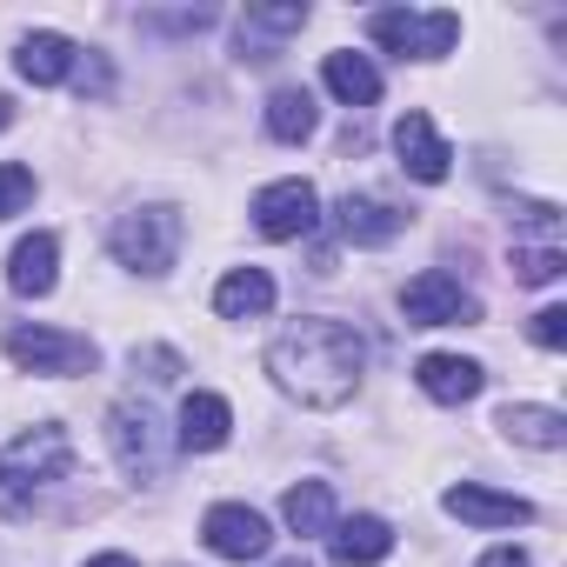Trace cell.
I'll return each mask as SVG.
<instances>
[{
  "label": "cell",
  "mask_w": 567,
  "mask_h": 567,
  "mask_svg": "<svg viewBox=\"0 0 567 567\" xmlns=\"http://www.w3.org/2000/svg\"><path fill=\"white\" fill-rule=\"evenodd\" d=\"M361 368H368V341L348 321H328V315L295 321L288 334L267 348V374L280 381V394H295L301 408H341V401H354Z\"/></svg>",
  "instance_id": "obj_1"
},
{
  "label": "cell",
  "mask_w": 567,
  "mask_h": 567,
  "mask_svg": "<svg viewBox=\"0 0 567 567\" xmlns=\"http://www.w3.org/2000/svg\"><path fill=\"white\" fill-rule=\"evenodd\" d=\"M74 474V441H68V427H54V421H41V427H28V434H14L8 447H0V514H28L54 481H68Z\"/></svg>",
  "instance_id": "obj_2"
},
{
  "label": "cell",
  "mask_w": 567,
  "mask_h": 567,
  "mask_svg": "<svg viewBox=\"0 0 567 567\" xmlns=\"http://www.w3.org/2000/svg\"><path fill=\"white\" fill-rule=\"evenodd\" d=\"M107 247L134 274H167L174 254H181V207H134V214H121Z\"/></svg>",
  "instance_id": "obj_3"
},
{
  "label": "cell",
  "mask_w": 567,
  "mask_h": 567,
  "mask_svg": "<svg viewBox=\"0 0 567 567\" xmlns=\"http://www.w3.org/2000/svg\"><path fill=\"white\" fill-rule=\"evenodd\" d=\"M401 315H408V328H467V321H481V301L461 288L454 274L427 267V274H414L401 288Z\"/></svg>",
  "instance_id": "obj_4"
},
{
  "label": "cell",
  "mask_w": 567,
  "mask_h": 567,
  "mask_svg": "<svg viewBox=\"0 0 567 567\" xmlns=\"http://www.w3.org/2000/svg\"><path fill=\"white\" fill-rule=\"evenodd\" d=\"M8 361L28 374H87L94 368V341L68 334V328H8Z\"/></svg>",
  "instance_id": "obj_5"
},
{
  "label": "cell",
  "mask_w": 567,
  "mask_h": 567,
  "mask_svg": "<svg viewBox=\"0 0 567 567\" xmlns=\"http://www.w3.org/2000/svg\"><path fill=\"white\" fill-rule=\"evenodd\" d=\"M374 41L388 48V54H414V61H441L454 41H461V14H408V8H381L374 21Z\"/></svg>",
  "instance_id": "obj_6"
},
{
  "label": "cell",
  "mask_w": 567,
  "mask_h": 567,
  "mask_svg": "<svg viewBox=\"0 0 567 567\" xmlns=\"http://www.w3.org/2000/svg\"><path fill=\"white\" fill-rule=\"evenodd\" d=\"M315 220H321V194L308 181H274L254 194V227L267 240H301V234H315Z\"/></svg>",
  "instance_id": "obj_7"
},
{
  "label": "cell",
  "mask_w": 567,
  "mask_h": 567,
  "mask_svg": "<svg viewBox=\"0 0 567 567\" xmlns=\"http://www.w3.org/2000/svg\"><path fill=\"white\" fill-rule=\"evenodd\" d=\"M200 540H207L220 560H260V554L274 547V527H267V514H254V507H240V501H220V507H207Z\"/></svg>",
  "instance_id": "obj_8"
},
{
  "label": "cell",
  "mask_w": 567,
  "mask_h": 567,
  "mask_svg": "<svg viewBox=\"0 0 567 567\" xmlns=\"http://www.w3.org/2000/svg\"><path fill=\"white\" fill-rule=\"evenodd\" d=\"M107 441H114V454H121V467H127L134 481H154V474H161V434H154V414H147V408L114 401V408H107Z\"/></svg>",
  "instance_id": "obj_9"
},
{
  "label": "cell",
  "mask_w": 567,
  "mask_h": 567,
  "mask_svg": "<svg viewBox=\"0 0 567 567\" xmlns=\"http://www.w3.org/2000/svg\"><path fill=\"white\" fill-rule=\"evenodd\" d=\"M394 154H401V167H408L414 181H427V187L454 174V147L434 134L427 114H401V121H394Z\"/></svg>",
  "instance_id": "obj_10"
},
{
  "label": "cell",
  "mask_w": 567,
  "mask_h": 567,
  "mask_svg": "<svg viewBox=\"0 0 567 567\" xmlns=\"http://www.w3.org/2000/svg\"><path fill=\"white\" fill-rule=\"evenodd\" d=\"M441 507H447L454 520H467V527H520V520H534V507H527L520 494H501V487H481V481L447 487Z\"/></svg>",
  "instance_id": "obj_11"
},
{
  "label": "cell",
  "mask_w": 567,
  "mask_h": 567,
  "mask_svg": "<svg viewBox=\"0 0 567 567\" xmlns=\"http://www.w3.org/2000/svg\"><path fill=\"white\" fill-rule=\"evenodd\" d=\"M334 227H341V240H354V247H388V240L408 227V214L388 207V200H374V194H341Z\"/></svg>",
  "instance_id": "obj_12"
},
{
  "label": "cell",
  "mask_w": 567,
  "mask_h": 567,
  "mask_svg": "<svg viewBox=\"0 0 567 567\" xmlns=\"http://www.w3.org/2000/svg\"><path fill=\"white\" fill-rule=\"evenodd\" d=\"M414 381H421L427 401H441V408H467V401L481 394L487 374H481V361H467V354H421Z\"/></svg>",
  "instance_id": "obj_13"
},
{
  "label": "cell",
  "mask_w": 567,
  "mask_h": 567,
  "mask_svg": "<svg viewBox=\"0 0 567 567\" xmlns=\"http://www.w3.org/2000/svg\"><path fill=\"white\" fill-rule=\"evenodd\" d=\"M328 554H334V567H374L394 554V527L381 514H354V520L328 527Z\"/></svg>",
  "instance_id": "obj_14"
},
{
  "label": "cell",
  "mask_w": 567,
  "mask_h": 567,
  "mask_svg": "<svg viewBox=\"0 0 567 567\" xmlns=\"http://www.w3.org/2000/svg\"><path fill=\"white\" fill-rule=\"evenodd\" d=\"M54 260H61V240H54V234H28V240L8 254V288H14L21 301L54 295Z\"/></svg>",
  "instance_id": "obj_15"
},
{
  "label": "cell",
  "mask_w": 567,
  "mask_h": 567,
  "mask_svg": "<svg viewBox=\"0 0 567 567\" xmlns=\"http://www.w3.org/2000/svg\"><path fill=\"white\" fill-rule=\"evenodd\" d=\"M227 434H234V408L220 394H187L181 401V447L187 454H214V447H227Z\"/></svg>",
  "instance_id": "obj_16"
},
{
  "label": "cell",
  "mask_w": 567,
  "mask_h": 567,
  "mask_svg": "<svg viewBox=\"0 0 567 567\" xmlns=\"http://www.w3.org/2000/svg\"><path fill=\"white\" fill-rule=\"evenodd\" d=\"M74 41L68 34H28L21 48H14V68H21V81H34V87H54V81H68L74 74Z\"/></svg>",
  "instance_id": "obj_17"
},
{
  "label": "cell",
  "mask_w": 567,
  "mask_h": 567,
  "mask_svg": "<svg viewBox=\"0 0 567 567\" xmlns=\"http://www.w3.org/2000/svg\"><path fill=\"white\" fill-rule=\"evenodd\" d=\"M274 308V280L260 274V267H234L220 288H214V315L220 321H254V315H267Z\"/></svg>",
  "instance_id": "obj_18"
},
{
  "label": "cell",
  "mask_w": 567,
  "mask_h": 567,
  "mask_svg": "<svg viewBox=\"0 0 567 567\" xmlns=\"http://www.w3.org/2000/svg\"><path fill=\"white\" fill-rule=\"evenodd\" d=\"M321 81H328V94L348 101V107H374V101H381V74H374L368 54H328Z\"/></svg>",
  "instance_id": "obj_19"
},
{
  "label": "cell",
  "mask_w": 567,
  "mask_h": 567,
  "mask_svg": "<svg viewBox=\"0 0 567 567\" xmlns=\"http://www.w3.org/2000/svg\"><path fill=\"white\" fill-rule=\"evenodd\" d=\"M501 434L520 441V447L554 454V447H567V414L560 408H501Z\"/></svg>",
  "instance_id": "obj_20"
},
{
  "label": "cell",
  "mask_w": 567,
  "mask_h": 567,
  "mask_svg": "<svg viewBox=\"0 0 567 567\" xmlns=\"http://www.w3.org/2000/svg\"><path fill=\"white\" fill-rule=\"evenodd\" d=\"M280 520H288L295 534H328V527H334V494H328V481H295L288 501H280Z\"/></svg>",
  "instance_id": "obj_21"
},
{
  "label": "cell",
  "mask_w": 567,
  "mask_h": 567,
  "mask_svg": "<svg viewBox=\"0 0 567 567\" xmlns=\"http://www.w3.org/2000/svg\"><path fill=\"white\" fill-rule=\"evenodd\" d=\"M267 134L288 141V147L308 141V134H315V94H308V87H280V94L267 101Z\"/></svg>",
  "instance_id": "obj_22"
},
{
  "label": "cell",
  "mask_w": 567,
  "mask_h": 567,
  "mask_svg": "<svg viewBox=\"0 0 567 567\" xmlns=\"http://www.w3.org/2000/svg\"><path fill=\"white\" fill-rule=\"evenodd\" d=\"M301 28H308V8H301V0H288V8H247V14H240V41H254V34L288 41V34H301Z\"/></svg>",
  "instance_id": "obj_23"
},
{
  "label": "cell",
  "mask_w": 567,
  "mask_h": 567,
  "mask_svg": "<svg viewBox=\"0 0 567 567\" xmlns=\"http://www.w3.org/2000/svg\"><path fill=\"white\" fill-rule=\"evenodd\" d=\"M567 274V254L560 247H514V280L520 288H547V280Z\"/></svg>",
  "instance_id": "obj_24"
},
{
  "label": "cell",
  "mask_w": 567,
  "mask_h": 567,
  "mask_svg": "<svg viewBox=\"0 0 567 567\" xmlns=\"http://www.w3.org/2000/svg\"><path fill=\"white\" fill-rule=\"evenodd\" d=\"M34 200V167H21V161H0V220L8 214H21Z\"/></svg>",
  "instance_id": "obj_25"
},
{
  "label": "cell",
  "mask_w": 567,
  "mask_h": 567,
  "mask_svg": "<svg viewBox=\"0 0 567 567\" xmlns=\"http://www.w3.org/2000/svg\"><path fill=\"white\" fill-rule=\"evenodd\" d=\"M534 341L554 354V348H567V308H540L534 315Z\"/></svg>",
  "instance_id": "obj_26"
},
{
  "label": "cell",
  "mask_w": 567,
  "mask_h": 567,
  "mask_svg": "<svg viewBox=\"0 0 567 567\" xmlns=\"http://www.w3.org/2000/svg\"><path fill=\"white\" fill-rule=\"evenodd\" d=\"M141 368H147V381H174V374H181V354H167V348H147V354H141V348H134V374H141Z\"/></svg>",
  "instance_id": "obj_27"
},
{
  "label": "cell",
  "mask_w": 567,
  "mask_h": 567,
  "mask_svg": "<svg viewBox=\"0 0 567 567\" xmlns=\"http://www.w3.org/2000/svg\"><path fill=\"white\" fill-rule=\"evenodd\" d=\"M481 567H527V554L520 547H494V554H481Z\"/></svg>",
  "instance_id": "obj_28"
},
{
  "label": "cell",
  "mask_w": 567,
  "mask_h": 567,
  "mask_svg": "<svg viewBox=\"0 0 567 567\" xmlns=\"http://www.w3.org/2000/svg\"><path fill=\"white\" fill-rule=\"evenodd\" d=\"M87 567H141V560H134V554H94Z\"/></svg>",
  "instance_id": "obj_29"
},
{
  "label": "cell",
  "mask_w": 567,
  "mask_h": 567,
  "mask_svg": "<svg viewBox=\"0 0 567 567\" xmlns=\"http://www.w3.org/2000/svg\"><path fill=\"white\" fill-rule=\"evenodd\" d=\"M0 127H14V101L8 94H0Z\"/></svg>",
  "instance_id": "obj_30"
},
{
  "label": "cell",
  "mask_w": 567,
  "mask_h": 567,
  "mask_svg": "<svg viewBox=\"0 0 567 567\" xmlns=\"http://www.w3.org/2000/svg\"><path fill=\"white\" fill-rule=\"evenodd\" d=\"M280 567H308V560H301V554H295V560H280Z\"/></svg>",
  "instance_id": "obj_31"
}]
</instances>
